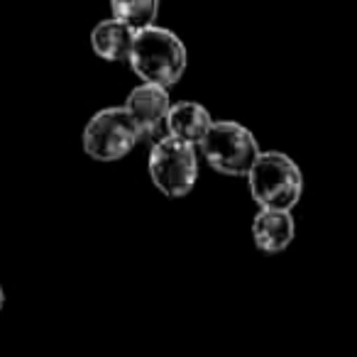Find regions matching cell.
<instances>
[{
  "mask_svg": "<svg viewBox=\"0 0 357 357\" xmlns=\"http://www.w3.org/2000/svg\"><path fill=\"white\" fill-rule=\"evenodd\" d=\"M135 45V32L128 30L123 22L113 20H100L91 32V47L93 52L105 61H125L130 59V52Z\"/></svg>",
  "mask_w": 357,
  "mask_h": 357,
  "instance_id": "9",
  "label": "cell"
},
{
  "mask_svg": "<svg viewBox=\"0 0 357 357\" xmlns=\"http://www.w3.org/2000/svg\"><path fill=\"white\" fill-rule=\"evenodd\" d=\"M110 10H113V20L123 22L128 30L137 35V32L154 27L152 22L159 13V6L157 0H113Z\"/></svg>",
  "mask_w": 357,
  "mask_h": 357,
  "instance_id": "10",
  "label": "cell"
},
{
  "mask_svg": "<svg viewBox=\"0 0 357 357\" xmlns=\"http://www.w3.org/2000/svg\"><path fill=\"white\" fill-rule=\"evenodd\" d=\"M130 69L144 84L169 89L178 84L186 71V47L172 30L149 27L135 35V45L130 52Z\"/></svg>",
  "mask_w": 357,
  "mask_h": 357,
  "instance_id": "1",
  "label": "cell"
},
{
  "mask_svg": "<svg viewBox=\"0 0 357 357\" xmlns=\"http://www.w3.org/2000/svg\"><path fill=\"white\" fill-rule=\"evenodd\" d=\"M201 149L206 162L225 176H248L262 154L255 135L233 120L213 123L211 132L201 142Z\"/></svg>",
  "mask_w": 357,
  "mask_h": 357,
  "instance_id": "4",
  "label": "cell"
},
{
  "mask_svg": "<svg viewBox=\"0 0 357 357\" xmlns=\"http://www.w3.org/2000/svg\"><path fill=\"white\" fill-rule=\"evenodd\" d=\"M137 128L125 108H103L89 120L84 130V149L96 162H118L128 157L130 149L142 139Z\"/></svg>",
  "mask_w": 357,
  "mask_h": 357,
  "instance_id": "5",
  "label": "cell"
},
{
  "mask_svg": "<svg viewBox=\"0 0 357 357\" xmlns=\"http://www.w3.org/2000/svg\"><path fill=\"white\" fill-rule=\"evenodd\" d=\"M149 176L152 184L169 199L189 196L199 178L196 147L172 135L157 139L149 152Z\"/></svg>",
  "mask_w": 357,
  "mask_h": 357,
  "instance_id": "3",
  "label": "cell"
},
{
  "mask_svg": "<svg viewBox=\"0 0 357 357\" xmlns=\"http://www.w3.org/2000/svg\"><path fill=\"white\" fill-rule=\"evenodd\" d=\"M130 113V118L137 123L142 135L159 132L162 125H167V115L172 110V100H169L167 89H159L152 84H142L135 91H130L128 100L123 105Z\"/></svg>",
  "mask_w": 357,
  "mask_h": 357,
  "instance_id": "6",
  "label": "cell"
},
{
  "mask_svg": "<svg viewBox=\"0 0 357 357\" xmlns=\"http://www.w3.org/2000/svg\"><path fill=\"white\" fill-rule=\"evenodd\" d=\"M294 218L284 211H259L252 220V238L262 252L279 255L291 245L294 240Z\"/></svg>",
  "mask_w": 357,
  "mask_h": 357,
  "instance_id": "8",
  "label": "cell"
},
{
  "mask_svg": "<svg viewBox=\"0 0 357 357\" xmlns=\"http://www.w3.org/2000/svg\"><path fill=\"white\" fill-rule=\"evenodd\" d=\"M3 306H6V291H3V287H0V311H3Z\"/></svg>",
  "mask_w": 357,
  "mask_h": 357,
  "instance_id": "11",
  "label": "cell"
},
{
  "mask_svg": "<svg viewBox=\"0 0 357 357\" xmlns=\"http://www.w3.org/2000/svg\"><path fill=\"white\" fill-rule=\"evenodd\" d=\"M248 184L250 194L262 206V211L291 213L303 194V174L298 164L284 152H262L248 174Z\"/></svg>",
  "mask_w": 357,
  "mask_h": 357,
  "instance_id": "2",
  "label": "cell"
},
{
  "mask_svg": "<svg viewBox=\"0 0 357 357\" xmlns=\"http://www.w3.org/2000/svg\"><path fill=\"white\" fill-rule=\"evenodd\" d=\"M213 128V118L201 103L194 100H181L174 103L172 110L167 115V130L172 137L184 139L189 144H201L206 139V135Z\"/></svg>",
  "mask_w": 357,
  "mask_h": 357,
  "instance_id": "7",
  "label": "cell"
}]
</instances>
